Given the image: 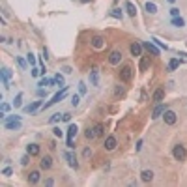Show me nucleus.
<instances>
[{
    "mask_svg": "<svg viewBox=\"0 0 187 187\" xmlns=\"http://www.w3.org/2000/svg\"><path fill=\"white\" fill-rule=\"evenodd\" d=\"M125 10H127V13H129L131 17H135V15H137V8H135L131 2H127V4H125Z\"/></svg>",
    "mask_w": 187,
    "mask_h": 187,
    "instance_id": "22",
    "label": "nucleus"
},
{
    "mask_svg": "<svg viewBox=\"0 0 187 187\" xmlns=\"http://www.w3.org/2000/svg\"><path fill=\"white\" fill-rule=\"evenodd\" d=\"M54 81H49V79H43V81H39V84L38 86H41V88H45V86H49V84H53Z\"/></svg>",
    "mask_w": 187,
    "mask_h": 187,
    "instance_id": "27",
    "label": "nucleus"
},
{
    "mask_svg": "<svg viewBox=\"0 0 187 187\" xmlns=\"http://www.w3.org/2000/svg\"><path fill=\"white\" fill-rule=\"evenodd\" d=\"M129 49H131V54L133 56H140V53H142V45H140V43H133Z\"/></svg>",
    "mask_w": 187,
    "mask_h": 187,
    "instance_id": "13",
    "label": "nucleus"
},
{
    "mask_svg": "<svg viewBox=\"0 0 187 187\" xmlns=\"http://www.w3.org/2000/svg\"><path fill=\"white\" fill-rule=\"evenodd\" d=\"M21 163H22V165H26V163H28V155L22 157V159H21Z\"/></svg>",
    "mask_w": 187,
    "mask_h": 187,
    "instance_id": "42",
    "label": "nucleus"
},
{
    "mask_svg": "<svg viewBox=\"0 0 187 187\" xmlns=\"http://www.w3.org/2000/svg\"><path fill=\"white\" fill-rule=\"evenodd\" d=\"M41 107V101H34L32 105H28V107H25V112H36L38 109Z\"/></svg>",
    "mask_w": 187,
    "mask_h": 187,
    "instance_id": "17",
    "label": "nucleus"
},
{
    "mask_svg": "<svg viewBox=\"0 0 187 187\" xmlns=\"http://www.w3.org/2000/svg\"><path fill=\"white\" fill-rule=\"evenodd\" d=\"M131 75H133V69H131L129 66H125V67H122V71H120V79H122L124 82H127V81H131Z\"/></svg>",
    "mask_w": 187,
    "mask_h": 187,
    "instance_id": "5",
    "label": "nucleus"
},
{
    "mask_svg": "<svg viewBox=\"0 0 187 187\" xmlns=\"http://www.w3.org/2000/svg\"><path fill=\"white\" fill-rule=\"evenodd\" d=\"M69 118H71V114H69V112L62 114V120H64V122H69Z\"/></svg>",
    "mask_w": 187,
    "mask_h": 187,
    "instance_id": "34",
    "label": "nucleus"
},
{
    "mask_svg": "<svg viewBox=\"0 0 187 187\" xmlns=\"http://www.w3.org/2000/svg\"><path fill=\"white\" fill-rule=\"evenodd\" d=\"M8 109H10V105H8V103H2V112H6Z\"/></svg>",
    "mask_w": 187,
    "mask_h": 187,
    "instance_id": "43",
    "label": "nucleus"
},
{
    "mask_svg": "<svg viewBox=\"0 0 187 187\" xmlns=\"http://www.w3.org/2000/svg\"><path fill=\"white\" fill-rule=\"evenodd\" d=\"M82 2H90V0H82Z\"/></svg>",
    "mask_w": 187,
    "mask_h": 187,
    "instance_id": "45",
    "label": "nucleus"
},
{
    "mask_svg": "<svg viewBox=\"0 0 187 187\" xmlns=\"http://www.w3.org/2000/svg\"><path fill=\"white\" fill-rule=\"evenodd\" d=\"M66 92H67V86H62V92H58V94H56V96L53 97V101H49V103H45V107H43V109H47V107H51L53 103H58V101H62V97L66 96Z\"/></svg>",
    "mask_w": 187,
    "mask_h": 187,
    "instance_id": "3",
    "label": "nucleus"
},
{
    "mask_svg": "<svg viewBox=\"0 0 187 187\" xmlns=\"http://www.w3.org/2000/svg\"><path fill=\"white\" fill-rule=\"evenodd\" d=\"M140 176H142V181H152L153 180V172L152 170H142Z\"/></svg>",
    "mask_w": 187,
    "mask_h": 187,
    "instance_id": "20",
    "label": "nucleus"
},
{
    "mask_svg": "<svg viewBox=\"0 0 187 187\" xmlns=\"http://www.w3.org/2000/svg\"><path fill=\"white\" fill-rule=\"evenodd\" d=\"M172 25H174V26H180V28H181V26L185 25V21H183L181 17H172Z\"/></svg>",
    "mask_w": 187,
    "mask_h": 187,
    "instance_id": "24",
    "label": "nucleus"
},
{
    "mask_svg": "<svg viewBox=\"0 0 187 187\" xmlns=\"http://www.w3.org/2000/svg\"><path fill=\"white\" fill-rule=\"evenodd\" d=\"M172 153H174V157H176L178 161H183V159H185V155H187V153H185V148H183V146H180V144H178V146H174V152H172Z\"/></svg>",
    "mask_w": 187,
    "mask_h": 187,
    "instance_id": "6",
    "label": "nucleus"
},
{
    "mask_svg": "<svg viewBox=\"0 0 187 187\" xmlns=\"http://www.w3.org/2000/svg\"><path fill=\"white\" fill-rule=\"evenodd\" d=\"M148 67H150V56H142L140 58V64H138V69L140 71H146Z\"/></svg>",
    "mask_w": 187,
    "mask_h": 187,
    "instance_id": "10",
    "label": "nucleus"
},
{
    "mask_svg": "<svg viewBox=\"0 0 187 187\" xmlns=\"http://www.w3.org/2000/svg\"><path fill=\"white\" fill-rule=\"evenodd\" d=\"M170 15H172V17H178V15H180V10H178V8H172V10H170Z\"/></svg>",
    "mask_w": 187,
    "mask_h": 187,
    "instance_id": "31",
    "label": "nucleus"
},
{
    "mask_svg": "<svg viewBox=\"0 0 187 187\" xmlns=\"http://www.w3.org/2000/svg\"><path fill=\"white\" fill-rule=\"evenodd\" d=\"M105 148H107V150H114V148H116V138H114V137H107Z\"/></svg>",
    "mask_w": 187,
    "mask_h": 187,
    "instance_id": "16",
    "label": "nucleus"
},
{
    "mask_svg": "<svg viewBox=\"0 0 187 187\" xmlns=\"http://www.w3.org/2000/svg\"><path fill=\"white\" fill-rule=\"evenodd\" d=\"M28 62H30V64H32V66H34V64H36V56H34V54H32V53H30V54H28Z\"/></svg>",
    "mask_w": 187,
    "mask_h": 187,
    "instance_id": "35",
    "label": "nucleus"
},
{
    "mask_svg": "<svg viewBox=\"0 0 187 187\" xmlns=\"http://www.w3.org/2000/svg\"><path fill=\"white\" fill-rule=\"evenodd\" d=\"M142 47H144V49H146L148 53H152L153 56H157V54H159V49H157V47H155L153 43H142Z\"/></svg>",
    "mask_w": 187,
    "mask_h": 187,
    "instance_id": "12",
    "label": "nucleus"
},
{
    "mask_svg": "<svg viewBox=\"0 0 187 187\" xmlns=\"http://www.w3.org/2000/svg\"><path fill=\"white\" fill-rule=\"evenodd\" d=\"M51 165H53V159L47 155V157H43L41 159V163H39V167L43 169V170H47V169H51Z\"/></svg>",
    "mask_w": 187,
    "mask_h": 187,
    "instance_id": "14",
    "label": "nucleus"
},
{
    "mask_svg": "<svg viewBox=\"0 0 187 187\" xmlns=\"http://www.w3.org/2000/svg\"><path fill=\"white\" fill-rule=\"evenodd\" d=\"M58 120H60V114H54V116H51V120H49V122L54 124V122H58Z\"/></svg>",
    "mask_w": 187,
    "mask_h": 187,
    "instance_id": "33",
    "label": "nucleus"
},
{
    "mask_svg": "<svg viewBox=\"0 0 187 187\" xmlns=\"http://www.w3.org/2000/svg\"><path fill=\"white\" fill-rule=\"evenodd\" d=\"M45 94H47V90H43V88H39V90H38V96H39V97H43Z\"/></svg>",
    "mask_w": 187,
    "mask_h": 187,
    "instance_id": "38",
    "label": "nucleus"
},
{
    "mask_svg": "<svg viewBox=\"0 0 187 187\" xmlns=\"http://www.w3.org/2000/svg\"><path fill=\"white\" fill-rule=\"evenodd\" d=\"M169 2H170V4H174V2H176V0H169Z\"/></svg>",
    "mask_w": 187,
    "mask_h": 187,
    "instance_id": "44",
    "label": "nucleus"
},
{
    "mask_svg": "<svg viewBox=\"0 0 187 187\" xmlns=\"http://www.w3.org/2000/svg\"><path fill=\"white\" fill-rule=\"evenodd\" d=\"M167 109H165V105H157L155 109H153V112H152V118H159V116L165 112Z\"/></svg>",
    "mask_w": 187,
    "mask_h": 187,
    "instance_id": "15",
    "label": "nucleus"
},
{
    "mask_svg": "<svg viewBox=\"0 0 187 187\" xmlns=\"http://www.w3.org/2000/svg\"><path fill=\"white\" fill-rule=\"evenodd\" d=\"M90 82H92V86H99V75H97V69H92V71H90Z\"/></svg>",
    "mask_w": 187,
    "mask_h": 187,
    "instance_id": "9",
    "label": "nucleus"
},
{
    "mask_svg": "<svg viewBox=\"0 0 187 187\" xmlns=\"http://www.w3.org/2000/svg\"><path fill=\"white\" fill-rule=\"evenodd\" d=\"M6 129H19L21 127V120L15 118V116H6Z\"/></svg>",
    "mask_w": 187,
    "mask_h": 187,
    "instance_id": "2",
    "label": "nucleus"
},
{
    "mask_svg": "<svg viewBox=\"0 0 187 187\" xmlns=\"http://www.w3.org/2000/svg\"><path fill=\"white\" fill-rule=\"evenodd\" d=\"M21 101H22V94H17V97H15V107H21Z\"/></svg>",
    "mask_w": 187,
    "mask_h": 187,
    "instance_id": "29",
    "label": "nucleus"
},
{
    "mask_svg": "<svg viewBox=\"0 0 187 187\" xmlns=\"http://www.w3.org/2000/svg\"><path fill=\"white\" fill-rule=\"evenodd\" d=\"M112 17H118V19H122V11L120 10H112V13H110Z\"/></svg>",
    "mask_w": 187,
    "mask_h": 187,
    "instance_id": "30",
    "label": "nucleus"
},
{
    "mask_svg": "<svg viewBox=\"0 0 187 187\" xmlns=\"http://www.w3.org/2000/svg\"><path fill=\"white\" fill-rule=\"evenodd\" d=\"M82 153H84V157H90V155H92V152H90V148H86V150H84Z\"/></svg>",
    "mask_w": 187,
    "mask_h": 187,
    "instance_id": "41",
    "label": "nucleus"
},
{
    "mask_svg": "<svg viewBox=\"0 0 187 187\" xmlns=\"http://www.w3.org/2000/svg\"><path fill=\"white\" fill-rule=\"evenodd\" d=\"M71 105H73V107L79 105V96H73V97H71Z\"/></svg>",
    "mask_w": 187,
    "mask_h": 187,
    "instance_id": "32",
    "label": "nucleus"
},
{
    "mask_svg": "<svg viewBox=\"0 0 187 187\" xmlns=\"http://www.w3.org/2000/svg\"><path fill=\"white\" fill-rule=\"evenodd\" d=\"M92 45L96 47V49H101V47L105 45V39H103L101 36H94V38H92Z\"/></svg>",
    "mask_w": 187,
    "mask_h": 187,
    "instance_id": "11",
    "label": "nucleus"
},
{
    "mask_svg": "<svg viewBox=\"0 0 187 187\" xmlns=\"http://www.w3.org/2000/svg\"><path fill=\"white\" fill-rule=\"evenodd\" d=\"M53 131H54V137H62V129L60 127H54Z\"/></svg>",
    "mask_w": 187,
    "mask_h": 187,
    "instance_id": "36",
    "label": "nucleus"
},
{
    "mask_svg": "<svg viewBox=\"0 0 187 187\" xmlns=\"http://www.w3.org/2000/svg\"><path fill=\"white\" fill-rule=\"evenodd\" d=\"M163 97H165V88L155 90V94H153V101H163Z\"/></svg>",
    "mask_w": 187,
    "mask_h": 187,
    "instance_id": "18",
    "label": "nucleus"
},
{
    "mask_svg": "<svg viewBox=\"0 0 187 187\" xmlns=\"http://www.w3.org/2000/svg\"><path fill=\"white\" fill-rule=\"evenodd\" d=\"M2 174H4V176H11V169H4Z\"/></svg>",
    "mask_w": 187,
    "mask_h": 187,
    "instance_id": "39",
    "label": "nucleus"
},
{
    "mask_svg": "<svg viewBox=\"0 0 187 187\" xmlns=\"http://www.w3.org/2000/svg\"><path fill=\"white\" fill-rule=\"evenodd\" d=\"M120 60H122V53H120V51H112V53H110V56H109V62H110L112 66L120 64Z\"/></svg>",
    "mask_w": 187,
    "mask_h": 187,
    "instance_id": "7",
    "label": "nucleus"
},
{
    "mask_svg": "<svg viewBox=\"0 0 187 187\" xmlns=\"http://www.w3.org/2000/svg\"><path fill=\"white\" fill-rule=\"evenodd\" d=\"M26 153H28V155H38V153H39V146H38V144H30V146L26 148Z\"/></svg>",
    "mask_w": 187,
    "mask_h": 187,
    "instance_id": "19",
    "label": "nucleus"
},
{
    "mask_svg": "<svg viewBox=\"0 0 187 187\" xmlns=\"http://www.w3.org/2000/svg\"><path fill=\"white\" fill-rule=\"evenodd\" d=\"M79 92H81V94H86V86H84V84H82V82H81V84H79Z\"/></svg>",
    "mask_w": 187,
    "mask_h": 187,
    "instance_id": "37",
    "label": "nucleus"
},
{
    "mask_svg": "<svg viewBox=\"0 0 187 187\" xmlns=\"http://www.w3.org/2000/svg\"><path fill=\"white\" fill-rule=\"evenodd\" d=\"M103 129H105L103 124H97L96 127H94V131H96V137H101V135H103Z\"/></svg>",
    "mask_w": 187,
    "mask_h": 187,
    "instance_id": "26",
    "label": "nucleus"
},
{
    "mask_svg": "<svg viewBox=\"0 0 187 187\" xmlns=\"http://www.w3.org/2000/svg\"><path fill=\"white\" fill-rule=\"evenodd\" d=\"M54 82H56V84H58V86H64V77H62V75H60V73H58V75H56V77H54Z\"/></svg>",
    "mask_w": 187,
    "mask_h": 187,
    "instance_id": "28",
    "label": "nucleus"
},
{
    "mask_svg": "<svg viewBox=\"0 0 187 187\" xmlns=\"http://www.w3.org/2000/svg\"><path fill=\"white\" fill-rule=\"evenodd\" d=\"M146 11H148V13H155V11H157V6H155L153 2H148V4H146Z\"/></svg>",
    "mask_w": 187,
    "mask_h": 187,
    "instance_id": "25",
    "label": "nucleus"
},
{
    "mask_svg": "<svg viewBox=\"0 0 187 187\" xmlns=\"http://www.w3.org/2000/svg\"><path fill=\"white\" fill-rule=\"evenodd\" d=\"M163 118H165V124L172 125V124H176V112L174 110H165L163 112Z\"/></svg>",
    "mask_w": 187,
    "mask_h": 187,
    "instance_id": "4",
    "label": "nucleus"
},
{
    "mask_svg": "<svg viewBox=\"0 0 187 187\" xmlns=\"http://www.w3.org/2000/svg\"><path fill=\"white\" fill-rule=\"evenodd\" d=\"M64 157L69 161V167H71V169H79V163H77V159H75L73 153H69V152H67V153H64Z\"/></svg>",
    "mask_w": 187,
    "mask_h": 187,
    "instance_id": "8",
    "label": "nucleus"
},
{
    "mask_svg": "<svg viewBox=\"0 0 187 187\" xmlns=\"http://www.w3.org/2000/svg\"><path fill=\"white\" fill-rule=\"evenodd\" d=\"M39 73H41V71H39V69H36V67H34V69H32V77H38V75H39Z\"/></svg>",
    "mask_w": 187,
    "mask_h": 187,
    "instance_id": "40",
    "label": "nucleus"
},
{
    "mask_svg": "<svg viewBox=\"0 0 187 187\" xmlns=\"http://www.w3.org/2000/svg\"><path fill=\"white\" fill-rule=\"evenodd\" d=\"M28 181H30V183H38V181H39V172H38V170L30 172V176H28Z\"/></svg>",
    "mask_w": 187,
    "mask_h": 187,
    "instance_id": "21",
    "label": "nucleus"
},
{
    "mask_svg": "<svg viewBox=\"0 0 187 187\" xmlns=\"http://www.w3.org/2000/svg\"><path fill=\"white\" fill-rule=\"evenodd\" d=\"M77 125H69V129H67V148H75V137H77Z\"/></svg>",
    "mask_w": 187,
    "mask_h": 187,
    "instance_id": "1",
    "label": "nucleus"
},
{
    "mask_svg": "<svg viewBox=\"0 0 187 187\" xmlns=\"http://www.w3.org/2000/svg\"><path fill=\"white\" fill-rule=\"evenodd\" d=\"M178 66H180V60H178V58H172V60L169 62V71H174Z\"/></svg>",
    "mask_w": 187,
    "mask_h": 187,
    "instance_id": "23",
    "label": "nucleus"
}]
</instances>
